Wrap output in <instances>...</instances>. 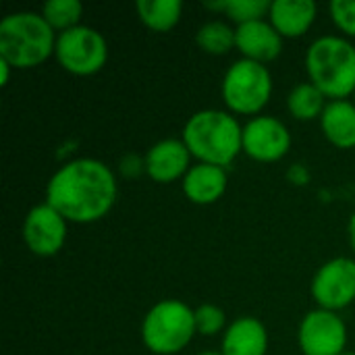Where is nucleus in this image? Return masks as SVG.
<instances>
[{
	"label": "nucleus",
	"instance_id": "obj_1",
	"mask_svg": "<svg viewBox=\"0 0 355 355\" xmlns=\"http://www.w3.org/2000/svg\"><path fill=\"white\" fill-rule=\"evenodd\" d=\"M114 202V175L104 162L94 158L67 162L52 175L46 187V204L67 223H96L112 210Z\"/></svg>",
	"mask_w": 355,
	"mask_h": 355
},
{
	"label": "nucleus",
	"instance_id": "obj_2",
	"mask_svg": "<svg viewBox=\"0 0 355 355\" xmlns=\"http://www.w3.org/2000/svg\"><path fill=\"white\" fill-rule=\"evenodd\" d=\"M183 141L200 162L227 168L243 152V127L233 114L208 108L189 116Z\"/></svg>",
	"mask_w": 355,
	"mask_h": 355
},
{
	"label": "nucleus",
	"instance_id": "obj_3",
	"mask_svg": "<svg viewBox=\"0 0 355 355\" xmlns=\"http://www.w3.org/2000/svg\"><path fill=\"white\" fill-rule=\"evenodd\" d=\"M56 50V35L42 12H12L0 21V58L15 69L42 64Z\"/></svg>",
	"mask_w": 355,
	"mask_h": 355
},
{
	"label": "nucleus",
	"instance_id": "obj_4",
	"mask_svg": "<svg viewBox=\"0 0 355 355\" xmlns=\"http://www.w3.org/2000/svg\"><path fill=\"white\" fill-rule=\"evenodd\" d=\"M310 83L327 98L345 100L355 94V46L339 35H322L314 40L306 54Z\"/></svg>",
	"mask_w": 355,
	"mask_h": 355
},
{
	"label": "nucleus",
	"instance_id": "obj_5",
	"mask_svg": "<svg viewBox=\"0 0 355 355\" xmlns=\"http://www.w3.org/2000/svg\"><path fill=\"white\" fill-rule=\"evenodd\" d=\"M196 333V310L179 300L158 302L141 322L144 345L156 355L179 354Z\"/></svg>",
	"mask_w": 355,
	"mask_h": 355
},
{
	"label": "nucleus",
	"instance_id": "obj_6",
	"mask_svg": "<svg viewBox=\"0 0 355 355\" xmlns=\"http://www.w3.org/2000/svg\"><path fill=\"white\" fill-rule=\"evenodd\" d=\"M272 94V77L266 64L241 58L225 73L223 100L237 114L260 112Z\"/></svg>",
	"mask_w": 355,
	"mask_h": 355
},
{
	"label": "nucleus",
	"instance_id": "obj_7",
	"mask_svg": "<svg viewBox=\"0 0 355 355\" xmlns=\"http://www.w3.org/2000/svg\"><path fill=\"white\" fill-rule=\"evenodd\" d=\"M54 54L64 71L87 77L98 73L106 64L108 46L100 31L87 25H77L58 33Z\"/></svg>",
	"mask_w": 355,
	"mask_h": 355
},
{
	"label": "nucleus",
	"instance_id": "obj_8",
	"mask_svg": "<svg viewBox=\"0 0 355 355\" xmlns=\"http://www.w3.org/2000/svg\"><path fill=\"white\" fill-rule=\"evenodd\" d=\"M304 355H341L347 347V327L331 310H312L304 316L297 331Z\"/></svg>",
	"mask_w": 355,
	"mask_h": 355
},
{
	"label": "nucleus",
	"instance_id": "obj_9",
	"mask_svg": "<svg viewBox=\"0 0 355 355\" xmlns=\"http://www.w3.org/2000/svg\"><path fill=\"white\" fill-rule=\"evenodd\" d=\"M312 297L322 310H343L355 302V260L335 258L318 268L312 279Z\"/></svg>",
	"mask_w": 355,
	"mask_h": 355
},
{
	"label": "nucleus",
	"instance_id": "obj_10",
	"mask_svg": "<svg viewBox=\"0 0 355 355\" xmlns=\"http://www.w3.org/2000/svg\"><path fill=\"white\" fill-rule=\"evenodd\" d=\"M23 239L31 254L50 258L67 241V220L50 204L33 206L23 223Z\"/></svg>",
	"mask_w": 355,
	"mask_h": 355
},
{
	"label": "nucleus",
	"instance_id": "obj_11",
	"mask_svg": "<svg viewBox=\"0 0 355 355\" xmlns=\"http://www.w3.org/2000/svg\"><path fill=\"white\" fill-rule=\"evenodd\" d=\"M291 148V133L277 116H256L243 127V152L258 162H277Z\"/></svg>",
	"mask_w": 355,
	"mask_h": 355
},
{
	"label": "nucleus",
	"instance_id": "obj_12",
	"mask_svg": "<svg viewBox=\"0 0 355 355\" xmlns=\"http://www.w3.org/2000/svg\"><path fill=\"white\" fill-rule=\"evenodd\" d=\"M189 158L191 154L185 141L168 137V139L154 144L148 150L144 164H146V173L150 175V179H154L156 183H171L187 175V171L191 168Z\"/></svg>",
	"mask_w": 355,
	"mask_h": 355
},
{
	"label": "nucleus",
	"instance_id": "obj_13",
	"mask_svg": "<svg viewBox=\"0 0 355 355\" xmlns=\"http://www.w3.org/2000/svg\"><path fill=\"white\" fill-rule=\"evenodd\" d=\"M235 46L239 48L243 58L266 64L283 52V35L272 27V23L260 19L237 25Z\"/></svg>",
	"mask_w": 355,
	"mask_h": 355
},
{
	"label": "nucleus",
	"instance_id": "obj_14",
	"mask_svg": "<svg viewBox=\"0 0 355 355\" xmlns=\"http://www.w3.org/2000/svg\"><path fill=\"white\" fill-rule=\"evenodd\" d=\"M227 191V168L198 162L183 177V193L189 202L208 206L223 198Z\"/></svg>",
	"mask_w": 355,
	"mask_h": 355
},
{
	"label": "nucleus",
	"instance_id": "obj_15",
	"mask_svg": "<svg viewBox=\"0 0 355 355\" xmlns=\"http://www.w3.org/2000/svg\"><path fill=\"white\" fill-rule=\"evenodd\" d=\"M268 333L266 327L252 316L237 318L225 331L223 355H266Z\"/></svg>",
	"mask_w": 355,
	"mask_h": 355
},
{
	"label": "nucleus",
	"instance_id": "obj_16",
	"mask_svg": "<svg viewBox=\"0 0 355 355\" xmlns=\"http://www.w3.org/2000/svg\"><path fill=\"white\" fill-rule=\"evenodd\" d=\"M316 12L318 8L312 0H275L268 17L283 37H300L312 27Z\"/></svg>",
	"mask_w": 355,
	"mask_h": 355
},
{
	"label": "nucleus",
	"instance_id": "obj_17",
	"mask_svg": "<svg viewBox=\"0 0 355 355\" xmlns=\"http://www.w3.org/2000/svg\"><path fill=\"white\" fill-rule=\"evenodd\" d=\"M324 137L337 148H355V104L347 100H331L320 116Z\"/></svg>",
	"mask_w": 355,
	"mask_h": 355
},
{
	"label": "nucleus",
	"instance_id": "obj_18",
	"mask_svg": "<svg viewBox=\"0 0 355 355\" xmlns=\"http://www.w3.org/2000/svg\"><path fill=\"white\" fill-rule=\"evenodd\" d=\"M181 0H139L137 15L148 29L168 31L181 19Z\"/></svg>",
	"mask_w": 355,
	"mask_h": 355
},
{
	"label": "nucleus",
	"instance_id": "obj_19",
	"mask_svg": "<svg viewBox=\"0 0 355 355\" xmlns=\"http://www.w3.org/2000/svg\"><path fill=\"white\" fill-rule=\"evenodd\" d=\"M324 98L327 96L314 83H300L291 89L287 98V108L297 121H314L316 116H322L327 108Z\"/></svg>",
	"mask_w": 355,
	"mask_h": 355
},
{
	"label": "nucleus",
	"instance_id": "obj_20",
	"mask_svg": "<svg viewBox=\"0 0 355 355\" xmlns=\"http://www.w3.org/2000/svg\"><path fill=\"white\" fill-rule=\"evenodd\" d=\"M270 4L272 2H268V0H220V2H206L208 8L225 12L237 25L264 19V15L270 12Z\"/></svg>",
	"mask_w": 355,
	"mask_h": 355
},
{
	"label": "nucleus",
	"instance_id": "obj_21",
	"mask_svg": "<svg viewBox=\"0 0 355 355\" xmlns=\"http://www.w3.org/2000/svg\"><path fill=\"white\" fill-rule=\"evenodd\" d=\"M196 42L208 54H227L235 46V29L225 21H208L198 29Z\"/></svg>",
	"mask_w": 355,
	"mask_h": 355
},
{
	"label": "nucleus",
	"instance_id": "obj_22",
	"mask_svg": "<svg viewBox=\"0 0 355 355\" xmlns=\"http://www.w3.org/2000/svg\"><path fill=\"white\" fill-rule=\"evenodd\" d=\"M81 15H83V4L79 0H48L42 6V17L48 21L52 29H58L60 33L77 27Z\"/></svg>",
	"mask_w": 355,
	"mask_h": 355
},
{
	"label": "nucleus",
	"instance_id": "obj_23",
	"mask_svg": "<svg viewBox=\"0 0 355 355\" xmlns=\"http://www.w3.org/2000/svg\"><path fill=\"white\" fill-rule=\"evenodd\" d=\"M225 322H227L225 312L214 304H202L196 310V329L200 335L212 337L225 329Z\"/></svg>",
	"mask_w": 355,
	"mask_h": 355
},
{
	"label": "nucleus",
	"instance_id": "obj_24",
	"mask_svg": "<svg viewBox=\"0 0 355 355\" xmlns=\"http://www.w3.org/2000/svg\"><path fill=\"white\" fill-rule=\"evenodd\" d=\"M331 17L341 31L355 35V0H333Z\"/></svg>",
	"mask_w": 355,
	"mask_h": 355
},
{
	"label": "nucleus",
	"instance_id": "obj_25",
	"mask_svg": "<svg viewBox=\"0 0 355 355\" xmlns=\"http://www.w3.org/2000/svg\"><path fill=\"white\" fill-rule=\"evenodd\" d=\"M10 69H12V67H10L6 60H2V58H0V73H2V77H0V85H2V87L8 83V73H10Z\"/></svg>",
	"mask_w": 355,
	"mask_h": 355
},
{
	"label": "nucleus",
	"instance_id": "obj_26",
	"mask_svg": "<svg viewBox=\"0 0 355 355\" xmlns=\"http://www.w3.org/2000/svg\"><path fill=\"white\" fill-rule=\"evenodd\" d=\"M349 241H352V248H354L355 252V214L352 216V220H349Z\"/></svg>",
	"mask_w": 355,
	"mask_h": 355
},
{
	"label": "nucleus",
	"instance_id": "obj_27",
	"mask_svg": "<svg viewBox=\"0 0 355 355\" xmlns=\"http://www.w3.org/2000/svg\"><path fill=\"white\" fill-rule=\"evenodd\" d=\"M200 355H223V354H216V352H204V354Z\"/></svg>",
	"mask_w": 355,
	"mask_h": 355
},
{
	"label": "nucleus",
	"instance_id": "obj_28",
	"mask_svg": "<svg viewBox=\"0 0 355 355\" xmlns=\"http://www.w3.org/2000/svg\"><path fill=\"white\" fill-rule=\"evenodd\" d=\"M341 355H355V352H345V354H341Z\"/></svg>",
	"mask_w": 355,
	"mask_h": 355
}]
</instances>
